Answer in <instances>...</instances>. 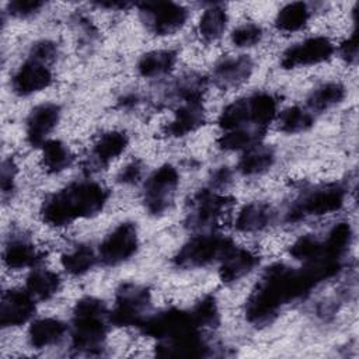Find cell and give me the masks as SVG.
<instances>
[{"label":"cell","instance_id":"obj_2","mask_svg":"<svg viewBox=\"0 0 359 359\" xmlns=\"http://www.w3.org/2000/svg\"><path fill=\"white\" fill-rule=\"evenodd\" d=\"M108 196V191L95 181H76L49 195L41 206V216L46 224L63 227L77 219L98 215Z\"/></svg>","mask_w":359,"mask_h":359},{"label":"cell","instance_id":"obj_15","mask_svg":"<svg viewBox=\"0 0 359 359\" xmlns=\"http://www.w3.org/2000/svg\"><path fill=\"white\" fill-rule=\"evenodd\" d=\"M52 72L48 65L27 59L11 77V90L18 97H28L49 87Z\"/></svg>","mask_w":359,"mask_h":359},{"label":"cell","instance_id":"obj_42","mask_svg":"<svg viewBox=\"0 0 359 359\" xmlns=\"http://www.w3.org/2000/svg\"><path fill=\"white\" fill-rule=\"evenodd\" d=\"M43 6L41 0H13L7 4V11L15 18H28L39 13Z\"/></svg>","mask_w":359,"mask_h":359},{"label":"cell","instance_id":"obj_45","mask_svg":"<svg viewBox=\"0 0 359 359\" xmlns=\"http://www.w3.org/2000/svg\"><path fill=\"white\" fill-rule=\"evenodd\" d=\"M358 29L356 27L353 28L352 34L348 36V39H345L341 46H339V55L341 57L349 63V65H355L358 60Z\"/></svg>","mask_w":359,"mask_h":359},{"label":"cell","instance_id":"obj_4","mask_svg":"<svg viewBox=\"0 0 359 359\" xmlns=\"http://www.w3.org/2000/svg\"><path fill=\"white\" fill-rule=\"evenodd\" d=\"M234 247L231 238L219 233H202L188 240L174 255L172 262L182 269L202 268L223 257Z\"/></svg>","mask_w":359,"mask_h":359},{"label":"cell","instance_id":"obj_7","mask_svg":"<svg viewBox=\"0 0 359 359\" xmlns=\"http://www.w3.org/2000/svg\"><path fill=\"white\" fill-rule=\"evenodd\" d=\"M345 191L337 184L318 187L313 191L304 192L294 201L286 213L289 222H297L310 216H323L337 212L344 206Z\"/></svg>","mask_w":359,"mask_h":359},{"label":"cell","instance_id":"obj_21","mask_svg":"<svg viewBox=\"0 0 359 359\" xmlns=\"http://www.w3.org/2000/svg\"><path fill=\"white\" fill-rule=\"evenodd\" d=\"M259 262L258 255L247 248L233 247L222 259L219 278L223 283H233L248 275Z\"/></svg>","mask_w":359,"mask_h":359},{"label":"cell","instance_id":"obj_6","mask_svg":"<svg viewBox=\"0 0 359 359\" xmlns=\"http://www.w3.org/2000/svg\"><path fill=\"white\" fill-rule=\"evenodd\" d=\"M180 185V174L171 164H163L156 168L144 181L143 205L149 215L158 216L172 205L177 188Z\"/></svg>","mask_w":359,"mask_h":359},{"label":"cell","instance_id":"obj_40","mask_svg":"<svg viewBox=\"0 0 359 359\" xmlns=\"http://www.w3.org/2000/svg\"><path fill=\"white\" fill-rule=\"evenodd\" d=\"M230 39L236 48H251L262 39V28L254 22L241 24L231 32Z\"/></svg>","mask_w":359,"mask_h":359},{"label":"cell","instance_id":"obj_35","mask_svg":"<svg viewBox=\"0 0 359 359\" xmlns=\"http://www.w3.org/2000/svg\"><path fill=\"white\" fill-rule=\"evenodd\" d=\"M73 163L70 149L60 140H48L42 146V164L46 171L57 174L65 171Z\"/></svg>","mask_w":359,"mask_h":359},{"label":"cell","instance_id":"obj_38","mask_svg":"<svg viewBox=\"0 0 359 359\" xmlns=\"http://www.w3.org/2000/svg\"><path fill=\"white\" fill-rule=\"evenodd\" d=\"M189 313L199 328H216L220 324L219 304L210 294L198 300Z\"/></svg>","mask_w":359,"mask_h":359},{"label":"cell","instance_id":"obj_43","mask_svg":"<svg viewBox=\"0 0 359 359\" xmlns=\"http://www.w3.org/2000/svg\"><path fill=\"white\" fill-rule=\"evenodd\" d=\"M15 175H17V165L14 160L6 158L1 163V198L3 201H7L11 198L14 189H15Z\"/></svg>","mask_w":359,"mask_h":359},{"label":"cell","instance_id":"obj_23","mask_svg":"<svg viewBox=\"0 0 359 359\" xmlns=\"http://www.w3.org/2000/svg\"><path fill=\"white\" fill-rule=\"evenodd\" d=\"M275 212L265 202H251L243 206L236 217V229L241 233H257L272 224Z\"/></svg>","mask_w":359,"mask_h":359},{"label":"cell","instance_id":"obj_16","mask_svg":"<svg viewBox=\"0 0 359 359\" xmlns=\"http://www.w3.org/2000/svg\"><path fill=\"white\" fill-rule=\"evenodd\" d=\"M35 313V299L20 289H8L1 294L0 324L3 328L25 324Z\"/></svg>","mask_w":359,"mask_h":359},{"label":"cell","instance_id":"obj_33","mask_svg":"<svg viewBox=\"0 0 359 359\" xmlns=\"http://www.w3.org/2000/svg\"><path fill=\"white\" fill-rule=\"evenodd\" d=\"M217 123L223 129V132L244 128V126H254L251 123V111H250L248 97L234 100L233 102L226 105L219 115Z\"/></svg>","mask_w":359,"mask_h":359},{"label":"cell","instance_id":"obj_12","mask_svg":"<svg viewBox=\"0 0 359 359\" xmlns=\"http://www.w3.org/2000/svg\"><path fill=\"white\" fill-rule=\"evenodd\" d=\"M334 50V43L327 36H310L289 46L280 56V66L296 69L318 65L328 60Z\"/></svg>","mask_w":359,"mask_h":359},{"label":"cell","instance_id":"obj_47","mask_svg":"<svg viewBox=\"0 0 359 359\" xmlns=\"http://www.w3.org/2000/svg\"><path fill=\"white\" fill-rule=\"evenodd\" d=\"M98 7H102V8H109V10H118V8H126V7H130L132 4L130 3H123V1H100V3H95Z\"/></svg>","mask_w":359,"mask_h":359},{"label":"cell","instance_id":"obj_30","mask_svg":"<svg viewBox=\"0 0 359 359\" xmlns=\"http://www.w3.org/2000/svg\"><path fill=\"white\" fill-rule=\"evenodd\" d=\"M227 25V13L220 4H210L201 15L198 31L205 42L217 41Z\"/></svg>","mask_w":359,"mask_h":359},{"label":"cell","instance_id":"obj_26","mask_svg":"<svg viewBox=\"0 0 359 359\" xmlns=\"http://www.w3.org/2000/svg\"><path fill=\"white\" fill-rule=\"evenodd\" d=\"M60 283V278L56 272L43 268H35L27 276L25 290L35 300H49L59 292Z\"/></svg>","mask_w":359,"mask_h":359},{"label":"cell","instance_id":"obj_8","mask_svg":"<svg viewBox=\"0 0 359 359\" xmlns=\"http://www.w3.org/2000/svg\"><path fill=\"white\" fill-rule=\"evenodd\" d=\"M143 25L154 35L165 36L175 34L188 20V10L172 1H144L137 4Z\"/></svg>","mask_w":359,"mask_h":359},{"label":"cell","instance_id":"obj_37","mask_svg":"<svg viewBox=\"0 0 359 359\" xmlns=\"http://www.w3.org/2000/svg\"><path fill=\"white\" fill-rule=\"evenodd\" d=\"M352 241V227L346 222H339L331 227L327 238L323 241L324 252L328 257L341 259Z\"/></svg>","mask_w":359,"mask_h":359},{"label":"cell","instance_id":"obj_19","mask_svg":"<svg viewBox=\"0 0 359 359\" xmlns=\"http://www.w3.org/2000/svg\"><path fill=\"white\" fill-rule=\"evenodd\" d=\"M43 259V252L24 237H10L3 250V262L10 269L34 268Z\"/></svg>","mask_w":359,"mask_h":359},{"label":"cell","instance_id":"obj_18","mask_svg":"<svg viewBox=\"0 0 359 359\" xmlns=\"http://www.w3.org/2000/svg\"><path fill=\"white\" fill-rule=\"evenodd\" d=\"M128 135L122 130H109L101 135L94 143L90 157L88 168L101 170L107 167L112 160L121 156L128 147Z\"/></svg>","mask_w":359,"mask_h":359},{"label":"cell","instance_id":"obj_31","mask_svg":"<svg viewBox=\"0 0 359 359\" xmlns=\"http://www.w3.org/2000/svg\"><path fill=\"white\" fill-rule=\"evenodd\" d=\"M309 18L310 8L307 3L293 1L278 11L275 17V27L282 32H296L307 24Z\"/></svg>","mask_w":359,"mask_h":359},{"label":"cell","instance_id":"obj_39","mask_svg":"<svg viewBox=\"0 0 359 359\" xmlns=\"http://www.w3.org/2000/svg\"><path fill=\"white\" fill-rule=\"evenodd\" d=\"M290 255L303 262L311 261L321 255H327L324 252L323 241H320L314 236H302L297 238L290 247Z\"/></svg>","mask_w":359,"mask_h":359},{"label":"cell","instance_id":"obj_32","mask_svg":"<svg viewBox=\"0 0 359 359\" xmlns=\"http://www.w3.org/2000/svg\"><path fill=\"white\" fill-rule=\"evenodd\" d=\"M97 259L98 255L90 245H77L62 255L60 264L69 275L81 276L95 265Z\"/></svg>","mask_w":359,"mask_h":359},{"label":"cell","instance_id":"obj_36","mask_svg":"<svg viewBox=\"0 0 359 359\" xmlns=\"http://www.w3.org/2000/svg\"><path fill=\"white\" fill-rule=\"evenodd\" d=\"M313 125V112L297 105L283 109L278 116V128L285 133H302L309 130Z\"/></svg>","mask_w":359,"mask_h":359},{"label":"cell","instance_id":"obj_46","mask_svg":"<svg viewBox=\"0 0 359 359\" xmlns=\"http://www.w3.org/2000/svg\"><path fill=\"white\" fill-rule=\"evenodd\" d=\"M231 182V171L227 167H219L212 172L210 177V187L212 189H223Z\"/></svg>","mask_w":359,"mask_h":359},{"label":"cell","instance_id":"obj_9","mask_svg":"<svg viewBox=\"0 0 359 359\" xmlns=\"http://www.w3.org/2000/svg\"><path fill=\"white\" fill-rule=\"evenodd\" d=\"M230 203L231 198L222 195L212 188L201 189L191 198L188 203L185 223L191 230H209L217 223Z\"/></svg>","mask_w":359,"mask_h":359},{"label":"cell","instance_id":"obj_25","mask_svg":"<svg viewBox=\"0 0 359 359\" xmlns=\"http://www.w3.org/2000/svg\"><path fill=\"white\" fill-rule=\"evenodd\" d=\"M275 163V151L261 143L244 150L237 163V171L245 177H254L266 172Z\"/></svg>","mask_w":359,"mask_h":359},{"label":"cell","instance_id":"obj_5","mask_svg":"<svg viewBox=\"0 0 359 359\" xmlns=\"http://www.w3.org/2000/svg\"><path fill=\"white\" fill-rule=\"evenodd\" d=\"M151 306L150 290L144 285L125 282L115 292L109 321L118 327H140L149 317Z\"/></svg>","mask_w":359,"mask_h":359},{"label":"cell","instance_id":"obj_11","mask_svg":"<svg viewBox=\"0 0 359 359\" xmlns=\"http://www.w3.org/2000/svg\"><path fill=\"white\" fill-rule=\"evenodd\" d=\"M198 328L199 327L194 321L191 313L180 309H168L153 316L149 314V317L139 327L144 335L157 338L158 341L168 339Z\"/></svg>","mask_w":359,"mask_h":359},{"label":"cell","instance_id":"obj_29","mask_svg":"<svg viewBox=\"0 0 359 359\" xmlns=\"http://www.w3.org/2000/svg\"><path fill=\"white\" fill-rule=\"evenodd\" d=\"M251 123L255 128L266 130V128L273 122L278 112V101L271 93H255L248 97Z\"/></svg>","mask_w":359,"mask_h":359},{"label":"cell","instance_id":"obj_22","mask_svg":"<svg viewBox=\"0 0 359 359\" xmlns=\"http://www.w3.org/2000/svg\"><path fill=\"white\" fill-rule=\"evenodd\" d=\"M67 332L63 321L52 317L35 320L28 328V342L35 349H43L59 344Z\"/></svg>","mask_w":359,"mask_h":359},{"label":"cell","instance_id":"obj_13","mask_svg":"<svg viewBox=\"0 0 359 359\" xmlns=\"http://www.w3.org/2000/svg\"><path fill=\"white\" fill-rule=\"evenodd\" d=\"M60 107L55 102H43L31 109L25 121V137L32 147H42L48 136L60 119Z\"/></svg>","mask_w":359,"mask_h":359},{"label":"cell","instance_id":"obj_28","mask_svg":"<svg viewBox=\"0 0 359 359\" xmlns=\"http://www.w3.org/2000/svg\"><path fill=\"white\" fill-rule=\"evenodd\" d=\"M345 87L338 81H328L316 87L307 97V108L311 112H324L345 98Z\"/></svg>","mask_w":359,"mask_h":359},{"label":"cell","instance_id":"obj_34","mask_svg":"<svg viewBox=\"0 0 359 359\" xmlns=\"http://www.w3.org/2000/svg\"><path fill=\"white\" fill-rule=\"evenodd\" d=\"M206 90V79L198 73H187L175 80L171 86L168 95L182 102L201 101Z\"/></svg>","mask_w":359,"mask_h":359},{"label":"cell","instance_id":"obj_10","mask_svg":"<svg viewBox=\"0 0 359 359\" xmlns=\"http://www.w3.org/2000/svg\"><path fill=\"white\" fill-rule=\"evenodd\" d=\"M137 248L139 234L136 224L123 222L101 241L97 255L105 266H116L130 259Z\"/></svg>","mask_w":359,"mask_h":359},{"label":"cell","instance_id":"obj_14","mask_svg":"<svg viewBox=\"0 0 359 359\" xmlns=\"http://www.w3.org/2000/svg\"><path fill=\"white\" fill-rule=\"evenodd\" d=\"M156 355L163 358H202L210 355V345L202 338L198 328L158 341Z\"/></svg>","mask_w":359,"mask_h":359},{"label":"cell","instance_id":"obj_3","mask_svg":"<svg viewBox=\"0 0 359 359\" xmlns=\"http://www.w3.org/2000/svg\"><path fill=\"white\" fill-rule=\"evenodd\" d=\"M109 324V311L102 300L93 296L81 297L73 307L72 348L86 355L101 352Z\"/></svg>","mask_w":359,"mask_h":359},{"label":"cell","instance_id":"obj_20","mask_svg":"<svg viewBox=\"0 0 359 359\" xmlns=\"http://www.w3.org/2000/svg\"><path fill=\"white\" fill-rule=\"evenodd\" d=\"M205 122V108L202 101L182 102L174 112V118L167 123L165 133L171 137H184L198 130Z\"/></svg>","mask_w":359,"mask_h":359},{"label":"cell","instance_id":"obj_44","mask_svg":"<svg viewBox=\"0 0 359 359\" xmlns=\"http://www.w3.org/2000/svg\"><path fill=\"white\" fill-rule=\"evenodd\" d=\"M143 174V164L140 160L129 161L116 175V181L122 185H132L136 184Z\"/></svg>","mask_w":359,"mask_h":359},{"label":"cell","instance_id":"obj_27","mask_svg":"<svg viewBox=\"0 0 359 359\" xmlns=\"http://www.w3.org/2000/svg\"><path fill=\"white\" fill-rule=\"evenodd\" d=\"M266 130L254 128V126H244L238 129H231L223 132L217 139V146L226 151H238L247 150L254 144L261 143Z\"/></svg>","mask_w":359,"mask_h":359},{"label":"cell","instance_id":"obj_1","mask_svg":"<svg viewBox=\"0 0 359 359\" xmlns=\"http://www.w3.org/2000/svg\"><path fill=\"white\" fill-rule=\"evenodd\" d=\"M325 279V271L317 262H304L299 269L285 264L268 266L247 299L248 323L257 327L271 324L285 304L304 297Z\"/></svg>","mask_w":359,"mask_h":359},{"label":"cell","instance_id":"obj_17","mask_svg":"<svg viewBox=\"0 0 359 359\" xmlns=\"http://www.w3.org/2000/svg\"><path fill=\"white\" fill-rule=\"evenodd\" d=\"M254 70V62L248 55L223 56L219 59L212 72L213 83L223 90L238 87L245 83Z\"/></svg>","mask_w":359,"mask_h":359},{"label":"cell","instance_id":"obj_41","mask_svg":"<svg viewBox=\"0 0 359 359\" xmlns=\"http://www.w3.org/2000/svg\"><path fill=\"white\" fill-rule=\"evenodd\" d=\"M56 56H57V43H55L53 41H49V39H42V41L32 43L29 53H28V59L36 60L43 65L53 62L56 59Z\"/></svg>","mask_w":359,"mask_h":359},{"label":"cell","instance_id":"obj_24","mask_svg":"<svg viewBox=\"0 0 359 359\" xmlns=\"http://www.w3.org/2000/svg\"><path fill=\"white\" fill-rule=\"evenodd\" d=\"M177 62V52L171 49H156L143 53L137 63L136 70L142 77L156 79L168 74Z\"/></svg>","mask_w":359,"mask_h":359}]
</instances>
